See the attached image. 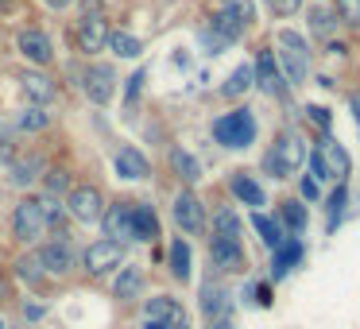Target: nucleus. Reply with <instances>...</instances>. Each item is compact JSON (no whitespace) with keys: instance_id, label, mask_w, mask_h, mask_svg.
Wrapping results in <instances>:
<instances>
[{"instance_id":"f257e3e1","label":"nucleus","mask_w":360,"mask_h":329,"mask_svg":"<svg viewBox=\"0 0 360 329\" xmlns=\"http://www.w3.org/2000/svg\"><path fill=\"white\" fill-rule=\"evenodd\" d=\"M275 47H279V70L283 78H287V86H302L306 74H310V51H306V39L298 32H287L283 27L279 35H275Z\"/></svg>"},{"instance_id":"f03ea898","label":"nucleus","mask_w":360,"mask_h":329,"mask_svg":"<svg viewBox=\"0 0 360 329\" xmlns=\"http://www.w3.org/2000/svg\"><path fill=\"white\" fill-rule=\"evenodd\" d=\"M302 159H306V140H302V136H295V132H287V136L275 140L271 151H267L264 167L275 174V179H287V174H295L298 167H302Z\"/></svg>"},{"instance_id":"7ed1b4c3","label":"nucleus","mask_w":360,"mask_h":329,"mask_svg":"<svg viewBox=\"0 0 360 329\" xmlns=\"http://www.w3.org/2000/svg\"><path fill=\"white\" fill-rule=\"evenodd\" d=\"M213 136H217V143H225V148H248V143L256 140V117H252L248 109H233L213 124Z\"/></svg>"},{"instance_id":"20e7f679","label":"nucleus","mask_w":360,"mask_h":329,"mask_svg":"<svg viewBox=\"0 0 360 329\" xmlns=\"http://www.w3.org/2000/svg\"><path fill=\"white\" fill-rule=\"evenodd\" d=\"M43 228H47V221H43V202L24 198V202L16 205V213H12V233H16V240H35V236H43Z\"/></svg>"},{"instance_id":"39448f33","label":"nucleus","mask_w":360,"mask_h":329,"mask_svg":"<svg viewBox=\"0 0 360 329\" xmlns=\"http://www.w3.org/2000/svg\"><path fill=\"white\" fill-rule=\"evenodd\" d=\"M120 259H124V244H117V240L105 236V240H97V244H89V248H86V271L89 275L117 271Z\"/></svg>"},{"instance_id":"423d86ee","label":"nucleus","mask_w":360,"mask_h":329,"mask_svg":"<svg viewBox=\"0 0 360 329\" xmlns=\"http://www.w3.org/2000/svg\"><path fill=\"white\" fill-rule=\"evenodd\" d=\"M179 321H186L182 318V306L167 295L151 298V302L143 306V329H174Z\"/></svg>"},{"instance_id":"0eeeda50","label":"nucleus","mask_w":360,"mask_h":329,"mask_svg":"<svg viewBox=\"0 0 360 329\" xmlns=\"http://www.w3.org/2000/svg\"><path fill=\"white\" fill-rule=\"evenodd\" d=\"M256 82H259V89H264L267 97H283L287 93V78H283V70H279V58H275V51H259V58H256Z\"/></svg>"},{"instance_id":"6e6552de","label":"nucleus","mask_w":360,"mask_h":329,"mask_svg":"<svg viewBox=\"0 0 360 329\" xmlns=\"http://www.w3.org/2000/svg\"><path fill=\"white\" fill-rule=\"evenodd\" d=\"M35 264H39L47 275H66L74 267V248L66 240H51V244H43V248H39Z\"/></svg>"},{"instance_id":"1a4fd4ad","label":"nucleus","mask_w":360,"mask_h":329,"mask_svg":"<svg viewBox=\"0 0 360 329\" xmlns=\"http://www.w3.org/2000/svg\"><path fill=\"white\" fill-rule=\"evenodd\" d=\"M101 221H105V236L109 240H117V244H128V240H136V233H132V205H109V209L101 213Z\"/></svg>"},{"instance_id":"9d476101","label":"nucleus","mask_w":360,"mask_h":329,"mask_svg":"<svg viewBox=\"0 0 360 329\" xmlns=\"http://www.w3.org/2000/svg\"><path fill=\"white\" fill-rule=\"evenodd\" d=\"M174 221H179L182 233H202V225H205V209H202V202H198V194L182 190V194L174 198Z\"/></svg>"},{"instance_id":"9b49d317","label":"nucleus","mask_w":360,"mask_h":329,"mask_svg":"<svg viewBox=\"0 0 360 329\" xmlns=\"http://www.w3.org/2000/svg\"><path fill=\"white\" fill-rule=\"evenodd\" d=\"M66 209H70V217H78V221H101V194H97L94 186H74Z\"/></svg>"},{"instance_id":"f8f14e48","label":"nucleus","mask_w":360,"mask_h":329,"mask_svg":"<svg viewBox=\"0 0 360 329\" xmlns=\"http://www.w3.org/2000/svg\"><path fill=\"white\" fill-rule=\"evenodd\" d=\"M78 47L86 51V55H97V51L109 47V24H105V16H86L78 24Z\"/></svg>"},{"instance_id":"ddd939ff","label":"nucleus","mask_w":360,"mask_h":329,"mask_svg":"<svg viewBox=\"0 0 360 329\" xmlns=\"http://www.w3.org/2000/svg\"><path fill=\"white\" fill-rule=\"evenodd\" d=\"M16 47H20V55L27 58V63H35V66H47L51 63V39L39 32V27H27V32H20V39H16Z\"/></svg>"},{"instance_id":"4468645a","label":"nucleus","mask_w":360,"mask_h":329,"mask_svg":"<svg viewBox=\"0 0 360 329\" xmlns=\"http://www.w3.org/2000/svg\"><path fill=\"white\" fill-rule=\"evenodd\" d=\"M82 86H86V97H89L94 105H109L112 89H117V78H112L109 66H89Z\"/></svg>"},{"instance_id":"2eb2a0df","label":"nucleus","mask_w":360,"mask_h":329,"mask_svg":"<svg viewBox=\"0 0 360 329\" xmlns=\"http://www.w3.org/2000/svg\"><path fill=\"white\" fill-rule=\"evenodd\" d=\"M210 256H213V267H221V271H240V267H244L240 240H225V236H213Z\"/></svg>"},{"instance_id":"dca6fc26","label":"nucleus","mask_w":360,"mask_h":329,"mask_svg":"<svg viewBox=\"0 0 360 329\" xmlns=\"http://www.w3.org/2000/svg\"><path fill=\"white\" fill-rule=\"evenodd\" d=\"M112 167H117L120 179H148V174H151V163L136 148H120L117 159H112Z\"/></svg>"},{"instance_id":"f3484780","label":"nucleus","mask_w":360,"mask_h":329,"mask_svg":"<svg viewBox=\"0 0 360 329\" xmlns=\"http://www.w3.org/2000/svg\"><path fill=\"white\" fill-rule=\"evenodd\" d=\"M20 89H24V97H27V101H35V105H43V101L55 97V82H51L47 74H39V70L20 74Z\"/></svg>"},{"instance_id":"a211bd4d","label":"nucleus","mask_w":360,"mask_h":329,"mask_svg":"<svg viewBox=\"0 0 360 329\" xmlns=\"http://www.w3.org/2000/svg\"><path fill=\"white\" fill-rule=\"evenodd\" d=\"M321 159H326V171H329V179H337V182H345V174H349V151L341 148L337 140H321Z\"/></svg>"},{"instance_id":"6ab92c4d","label":"nucleus","mask_w":360,"mask_h":329,"mask_svg":"<svg viewBox=\"0 0 360 329\" xmlns=\"http://www.w3.org/2000/svg\"><path fill=\"white\" fill-rule=\"evenodd\" d=\"M302 259V240L298 236H290V240H283L279 248H275V259H271V275L275 279H283V275L290 271V267Z\"/></svg>"},{"instance_id":"aec40b11","label":"nucleus","mask_w":360,"mask_h":329,"mask_svg":"<svg viewBox=\"0 0 360 329\" xmlns=\"http://www.w3.org/2000/svg\"><path fill=\"white\" fill-rule=\"evenodd\" d=\"M132 233L136 240H155L159 236V225H155V213H151V205H136L132 209Z\"/></svg>"},{"instance_id":"412c9836","label":"nucleus","mask_w":360,"mask_h":329,"mask_svg":"<svg viewBox=\"0 0 360 329\" xmlns=\"http://www.w3.org/2000/svg\"><path fill=\"white\" fill-rule=\"evenodd\" d=\"M171 167H174V174H179L182 182H198V179H202V163H198L190 151H182V148H171Z\"/></svg>"},{"instance_id":"4be33fe9","label":"nucleus","mask_w":360,"mask_h":329,"mask_svg":"<svg viewBox=\"0 0 360 329\" xmlns=\"http://www.w3.org/2000/svg\"><path fill=\"white\" fill-rule=\"evenodd\" d=\"M252 86H256V70L244 63V66H236V70L229 74V82L221 86V93H225V97H240V93H248Z\"/></svg>"},{"instance_id":"5701e85b","label":"nucleus","mask_w":360,"mask_h":329,"mask_svg":"<svg viewBox=\"0 0 360 329\" xmlns=\"http://www.w3.org/2000/svg\"><path fill=\"white\" fill-rule=\"evenodd\" d=\"M8 179H12V186H32L35 179H39V159H12L8 163Z\"/></svg>"},{"instance_id":"b1692460","label":"nucleus","mask_w":360,"mask_h":329,"mask_svg":"<svg viewBox=\"0 0 360 329\" xmlns=\"http://www.w3.org/2000/svg\"><path fill=\"white\" fill-rule=\"evenodd\" d=\"M213 236H225V240H240V217H236L229 205H221L213 213Z\"/></svg>"},{"instance_id":"393cba45","label":"nucleus","mask_w":360,"mask_h":329,"mask_svg":"<svg viewBox=\"0 0 360 329\" xmlns=\"http://www.w3.org/2000/svg\"><path fill=\"white\" fill-rule=\"evenodd\" d=\"M233 194L240 198L244 205H264V190H259V182L256 179H248V174H233Z\"/></svg>"},{"instance_id":"a878e982","label":"nucleus","mask_w":360,"mask_h":329,"mask_svg":"<svg viewBox=\"0 0 360 329\" xmlns=\"http://www.w3.org/2000/svg\"><path fill=\"white\" fill-rule=\"evenodd\" d=\"M252 225H256L259 240H264L267 248H279V244L287 240V236H283V225H279V221H271L267 213H256V217H252Z\"/></svg>"},{"instance_id":"bb28decb","label":"nucleus","mask_w":360,"mask_h":329,"mask_svg":"<svg viewBox=\"0 0 360 329\" xmlns=\"http://www.w3.org/2000/svg\"><path fill=\"white\" fill-rule=\"evenodd\" d=\"M210 27H213V32H217L225 43H233V39H240V35H244V24L233 16V12H225V8H221L217 16L210 20Z\"/></svg>"},{"instance_id":"cd10ccee","label":"nucleus","mask_w":360,"mask_h":329,"mask_svg":"<svg viewBox=\"0 0 360 329\" xmlns=\"http://www.w3.org/2000/svg\"><path fill=\"white\" fill-rule=\"evenodd\" d=\"M140 287H143V275H140V267H124V271L117 275V287H112V295L117 298H136L140 295Z\"/></svg>"},{"instance_id":"c85d7f7f","label":"nucleus","mask_w":360,"mask_h":329,"mask_svg":"<svg viewBox=\"0 0 360 329\" xmlns=\"http://www.w3.org/2000/svg\"><path fill=\"white\" fill-rule=\"evenodd\" d=\"M202 310H205V318H221V314L229 310L225 290L213 287V283H205V287H202Z\"/></svg>"},{"instance_id":"c756f323","label":"nucleus","mask_w":360,"mask_h":329,"mask_svg":"<svg viewBox=\"0 0 360 329\" xmlns=\"http://www.w3.org/2000/svg\"><path fill=\"white\" fill-rule=\"evenodd\" d=\"M109 47H112V55H120V58H140L143 43L132 39V35H124V32H109Z\"/></svg>"},{"instance_id":"7c9ffc66","label":"nucleus","mask_w":360,"mask_h":329,"mask_svg":"<svg viewBox=\"0 0 360 329\" xmlns=\"http://www.w3.org/2000/svg\"><path fill=\"white\" fill-rule=\"evenodd\" d=\"M171 271H174V279H182V283L190 279V248H186V240H171Z\"/></svg>"},{"instance_id":"2f4dec72","label":"nucleus","mask_w":360,"mask_h":329,"mask_svg":"<svg viewBox=\"0 0 360 329\" xmlns=\"http://www.w3.org/2000/svg\"><path fill=\"white\" fill-rule=\"evenodd\" d=\"M279 217H283V225H287L290 233H302V228H306V209L298 202H283Z\"/></svg>"},{"instance_id":"473e14b6","label":"nucleus","mask_w":360,"mask_h":329,"mask_svg":"<svg viewBox=\"0 0 360 329\" xmlns=\"http://www.w3.org/2000/svg\"><path fill=\"white\" fill-rule=\"evenodd\" d=\"M345 202H349V190H345V182H337V190L329 194V228L341 225V217H345Z\"/></svg>"},{"instance_id":"72a5a7b5","label":"nucleus","mask_w":360,"mask_h":329,"mask_svg":"<svg viewBox=\"0 0 360 329\" xmlns=\"http://www.w3.org/2000/svg\"><path fill=\"white\" fill-rule=\"evenodd\" d=\"M16 128H24V132H39V128H47V112H43L39 105H32V109L20 112Z\"/></svg>"},{"instance_id":"f704fd0d","label":"nucleus","mask_w":360,"mask_h":329,"mask_svg":"<svg viewBox=\"0 0 360 329\" xmlns=\"http://www.w3.org/2000/svg\"><path fill=\"white\" fill-rule=\"evenodd\" d=\"M333 27H337L333 12H326V8H314L310 12V32L314 35H333Z\"/></svg>"},{"instance_id":"c9c22d12","label":"nucleus","mask_w":360,"mask_h":329,"mask_svg":"<svg viewBox=\"0 0 360 329\" xmlns=\"http://www.w3.org/2000/svg\"><path fill=\"white\" fill-rule=\"evenodd\" d=\"M221 8H225V12H233V16L240 20L244 27H248L252 20H256V8H252V0H221Z\"/></svg>"},{"instance_id":"e433bc0d","label":"nucleus","mask_w":360,"mask_h":329,"mask_svg":"<svg viewBox=\"0 0 360 329\" xmlns=\"http://www.w3.org/2000/svg\"><path fill=\"white\" fill-rule=\"evenodd\" d=\"M337 16H341V24L360 27V0H337Z\"/></svg>"},{"instance_id":"4c0bfd02","label":"nucleus","mask_w":360,"mask_h":329,"mask_svg":"<svg viewBox=\"0 0 360 329\" xmlns=\"http://www.w3.org/2000/svg\"><path fill=\"white\" fill-rule=\"evenodd\" d=\"M198 43H202V47H205V55H221V47H225V39H221V35L213 32L210 24H205L202 32H198Z\"/></svg>"},{"instance_id":"58836bf2","label":"nucleus","mask_w":360,"mask_h":329,"mask_svg":"<svg viewBox=\"0 0 360 329\" xmlns=\"http://www.w3.org/2000/svg\"><path fill=\"white\" fill-rule=\"evenodd\" d=\"M16 275H20L24 283H32V287H39V283H43V271H39V264H35V259H20V264H16Z\"/></svg>"},{"instance_id":"ea45409f","label":"nucleus","mask_w":360,"mask_h":329,"mask_svg":"<svg viewBox=\"0 0 360 329\" xmlns=\"http://www.w3.org/2000/svg\"><path fill=\"white\" fill-rule=\"evenodd\" d=\"M306 117H310V124H318L321 132H329V124H333V117H329L326 105H306Z\"/></svg>"},{"instance_id":"a19ab883","label":"nucleus","mask_w":360,"mask_h":329,"mask_svg":"<svg viewBox=\"0 0 360 329\" xmlns=\"http://www.w3.org/2000/svg\"><path fill=\"white\" fill-rule=\"evenodd\" d=\"M143 82H148V74H143V70H136V74H132V78H128V89H124V93H128V105H132V101H136V97H140V89H143Z\"/></svg>"},{"instance_id":"79ce46f5","label":"nucleus","mask_w":360,"mask_h":329,"mask_svg":"<svg viewBox=\"0 0 360 329\" xmlns=\"http://www.w3.org/2000/svg\"><path fill=\"white\" fill-rule=\"evenodd\" d=\"M310 179L314 182H321V179H329V171H326V159H321V151H310Z\"/></svg>"},{"instance_id":"37998d69","label":"nucleus","mask_w":360,"mask_h":329,"mask_svg":"<svg viewBox=\"0 0 360 329\" xmlns=\"http://www.w3.org/2000/svg\"><path fill=\"white\" fill-rule=\"evenodd\" d=\"M47 186L55 190V194H58V190H66V186H70V179H66V171H51V174H47Z\"/></svg>"},{"instance_id":"c03bdc74","label":"nucleus","mask_w":360,"mask_h":329,"mask_svg":"<svg viewBox=\"0 0 360 329\" xmlns=\"http://www.w3.org/2000/svg\"><path fill=\"white\" fill-rule=\"evenodd\" d=\"M298 4H302V0H271V8L279 12V16H290V12H298Z\"/></svg>"},{"instance_id":"a18cd8bd","label":"nucleus","mask_w":360,"mask_h":329,"mask_svg":"<svg viewBox=\"0 0 360 329\" xmlns=\"http://www.w3.org/2000/svg\"><path fill=\"white\" fill-rule=\"evenodd\" d=\"M298 190H302L306 202H314V198H318V182H314V179H302V182H298Z\"/></svg>"},{"instance_id":"49530a36","label":"nucleus","mask_w":360,"mask_h":329,"mask_svg":"<svg viewBox=\"0 0 360 329\" xmlns=\"http://www.w3.org/2000/svg\"><path fill=\"white\" fill-rule=\"evenodd\" d=\"M252 295H256L259 306H271V287H252Z\"/></svg>"},{"instance_id":"de8ad7c7","label":"nucleus","mask_w":360,"mask_h":329,"mask_svg":"<svg viewBox=\"0 0 360 329\" xmlns=\"http://www.w3.org/2000/svg\"><path fill=\"white\" fill-rule=\"evenodd\" d=\"M24 314H27L32 321H39V318H43V306H39V302H27V306H24Z\"/></svg>"},{"instance_id":"09e8293b","label":"nucleus","mask_w":360,"mask_h":329,"mask_svg":"<svg viewBox=\"0 0 360 329\" xmlns=\"http://www.w3.org/2000/svg\"><path fill=\"white\" fill-rule=\"evenodd\" d=\"M352 112H356V124H360V93L352 97Z\"/></svg>"},{"instance_id":"8fccbe9b","label":"nucleus","mask_w":360,"mask_h":329,"mask_svg":"<svg viewBox=\"0 0 360 329\" xmlns=\"http://www.w3.org/2000/svg\"><path fill=\"white\" fill-rule=\"evenodd\" d=\"M210 329H233V321H213Z\"/></svg>"},{"instance_id":"3c124183","label":"nucleus","mask_w":360,"mask_h":329,"mask_svg":"<svg viewBox=\"0 0 360 329\" xmlns=\"http://www.w3.org/2000/svg\"><path fill=\"white\" fill-rule=\"evenodd\" d=\"M51 8H66V4H70V0H47Z\"/></svg>"},{"instance_id":"603ef678","label":"nucleus","mask_w":360,"mask_h":329,"mask_svg":"<svg viewBox=\"0 0 360 329\" xmlns=\"http://www.w3.org/2000/svg\"><path fill=\"white\" fill-rule=\"evenodd\" d=\"M174 329H186V321H179V325H174Z\"/></svg>"},{"instance_id":"864d4df0","label":"nucleus","mask_w":360,"mask_h":329,"mask_svg":"<svg viewBox=\"0 0 360 329\" xmlns=\"http://www.w3.org/2000/svg\"><path fill=\"white\" fill-rule=\"evenodd\" d=\"M0 329H4V325H0Z\"/></svg>"}]
</instances>
